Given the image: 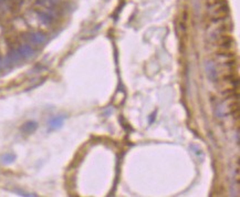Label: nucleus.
I'll list each match as a JSON object with an SVG mask.
<instances>
[{
	"mask_svg": "<svg viewBox=\"0 0 240 197\" xmlns=\"http://www.w3.org/2000/svg\"><path fill=\"white\" fill-rule=\"evenodd\" d=\"M233 43V39L229 33H223L220 37L216 40V45H219L220 48H231Z\"/></svg>",
	"mask_w": 240,
	"mask_h": 197,
	"instance_id": "f257e3e1",
	"label": "nucleus"
},
{
	"mask_svg": "<svg viewBox=\"0 0 240 197\" xmlns=\"http://www.w3.org/2000/svg\"><path fill=\"white\" fill-rule=\"evenodd\" d=\"M23 129H25L26 131H33L35 129V123H27Z\"/></svg>",
	"mask_w": 240,
	"mask_h": 197,
	"instance_id": "f03ea898",
	"label": "nucleus"
},
{
	"mask_svg": "<svg viewBox=\"0 0 240 197\" xmlns=\"http://www.w3.org/2000/svg\"><path fill=\"white\" fill-rule=\"evenodd\" d=\"M11 158H13V157L9 156V155H7V156H5V157H3V160H6L5 162H10V160H11Z\"/></svg>",
	"mask_w": 240,
	"mask_h": 197,
	"instance_id": "7ed1b4c3",
	"label": "nucleus"
}]
</instances>
